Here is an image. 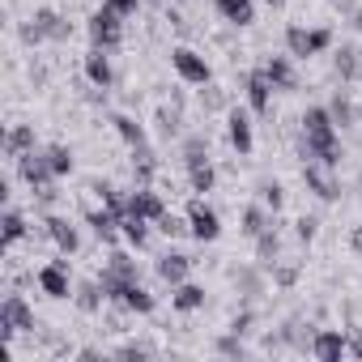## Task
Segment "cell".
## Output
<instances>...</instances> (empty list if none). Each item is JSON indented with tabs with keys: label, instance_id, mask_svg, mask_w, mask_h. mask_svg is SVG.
I'll return each mask as SVG.
<instances>
[{
	"label": "cell",
	"instance_id": "cell-1",
	"mask_svg": "<svg viewBox=\"0 0 362 362\" xmlns=\"http://www.w3.org/2000/svg\"><path fill=\"white\" fill-rule=\"evenodd\" d=\"M43 39H52V43H69L73 39V22L69 18H60L56 9H35V18L22 26V43H43Z\"/></svg>",
	"mask_w": 362,
	"mask_h": 362
},
{
	"label": "cell",
	"instance_id": "cell-2",
	"mask_svg": "<svg viewBox=\"0 0 362 362\" xmlns=\"http://www.w3.org/2000/svg\"><path fill=\"white\" fill-rule=\"evenodd\" d=\"M328 47H332V30H328V26H315V30H307V26H286V52H290L294 60L320 56V52H328Z\"/></svg>",
	"mask_w": 362,
	"mask_h": 362
},
{
	"label": "cell",
	"instance_id": "cell-3",
	"mask_svg": "<svg viewBox=\"0 0 362 362\" xmlns=\"http://www.w3.org/2000/svg\"><path fill=\"white\" fill-rule=\"evenodd\" d=\"M0 332H5V341H13L22 332H35V311L22 294H9L0 303Z\"/></svg>",
	"mask_w": 362,
	"mask_h": 362
},
{
	"label": "cell",
	"instance_id": "cell-4",
	"mask_svg": "<svg viewBox=\"0 0 362 362\" xmlns=\"http://www.w3.org/2000/svg\"><path fill=\"white\" fill-rule=\"evenodd\" d=\"M170 69L184 77L188 86H209V81H214L209 60H205L201 52H192V47H170Z\"/></svg>",
	"mask_w": 362,
	"mask_h": 362
},
{
	"label": "cell",
	"instance_id": "cell-5",
	"mask_svg": "<svg viewBox=\"0 0 362 362\" xmlns=\"http://www.w3.org/2000/svg\"><path fill=\"white\" fill-rule=\"evenodd\" d=\"M86 30H90V43H94V47L111 52V47H119V39H124V18H119L115 9H107V5H103V9L90 18V26H86Z\"/></svg>",
	"mask_w": 362,
	"mask_h": 362
},
{
	"label": "cell",
	"instance_id": "cell-6",
	"mask_svg": "<svg viewBox=\"0 0 362 362\" xmlns=\"http://www.w3.org/2000/svg\"><path fill=\"white\" fill-rule=\"evenodd\" d=\"M18 175L26 179V188H30V192L52 188L56 170H52V162H47V149H30V153H22V158H18Z\"/></svg>",
	"mask_w": 362,
	"mask_h": 362
},
{
	"label": "cell",
	"instance_id": "cell-7",
	"mask_svg": "<svg viewBox=\"0 0 362 362\" xmlns=\"http://www.w3.org/2000/svg\"><path fill=\"white\" fill-rule=\"evenodd\" d=\"M303 158L307 162H324V166H341V136L337 132H315V136H307L303 132Z\"/></svg>",
	"mask_w": 362,
	"mask_h": 362
},
{
	"label": "cell",
	"instance_id": "cell-8",
	"mask_svg": "<svg viewBox=\"0 0 362 362\" xmlns=\"http://www.w3.org/2000/svg\"><path fill=\"white\" fill-rule=\"evenodd\" d=\"M303 184H307L320 201H337V197H341L337 175H332V166H324V162H303Z\"/></svg>",
	"mask_w": 362,
	"mask_h": 362
},
{
	"label": "cell",
	"instance_id": "cell-9",
	"mask_svg": "<svg viewBox=\"0 0 362 362\" xmlns=\"http://www.w3.org/2000/svg\"><path fill=\"white\" fill-rule=\"evenodd\" d=\"M188 226H192V239H201V243H214L222 235V218L205 201H192L188 205Z\"/></svg>",
	"mask_w": 362,
	"mask_h": 362
},
{
	"label": "cell",
	"instance_id": "cell-10",
	"mask_svg": "<svg viewBox=\"0 0 362 362\" xmlns=\"http://www.w3.org/2000/svg\"><path fill=\"white\" fill-rule=\"evenodd\" d=\"M243 94H247V107L256 115H269V107H273V81L264 77V69H252L243 77Z\"/></svg>",
	"mask_w": 362,
	"mask_h": 362
},
{
	"label": "cell",
	"instance_id": "cell-11",
	"mask_svg": "<svg viewBox=\"0 0 362 362\" xmlns=\"http://www.w3.org/2000/svg\"><path fill=\"white\" fill-rule=\"evenodd\" d=\"M39 290H43L47 298H69V294H73V286H69V260L43 264V269H39Z\"/></svg>",
	"mask_w": 362,
	"mask_h": 362
},
{
	"label": "cell",
	"instance_id": "cell-12",
	"mask_svg": "<svg viewBox=\"0 0 362 362\" xmlns=\"http://www.w3.org/2000/svg\"><path fill=\"white\" fill-rule=\"evenodd\" d=\"M345 345H349V332H337V328H320L315 341H311V354L320 362H341L345 358Z\"/></svg>",
	"mask_w": 362,
	"mask_h": 362
},
{
	"label": "cell",
	"instance_id": "cell-13",
	"mask_svg": "<svg viewBox=\"0 0 362 362\" xmlns=\"http://www.w3.org/2000/svg\"><path fill=\"white\" fill-rule=\"evenodd\" d=\"M264 77L273 81V90H281V94H290V90H298V73H294V64H290V56H269L264 64Z\"/></svg>",
	"mask_w": 362,
	"mask_h": 362
},
{
	"label": "cell",
	"instance_id": "cell-14",
	"mask_svg": "<svg viewBox=\"0 0 362 362\" xmlns=\"http://www.w3.org/2000/svg\"><path fill=\"white\" fill-rule=\"evenodd\" d=\"M226 136H230V145L239 149V158H247L252 145H256V136H252V115H247V111H230V115H226Z\"/></svg>",
	"mask_w": 362,
	"mask_h": 362
},
{
	"label": "cell",
	"instance_id": "cell-15",
	"mask_svg": "<svg viewBox=\"0 0 362 362\" xmlns=\"http://www.w3.org/2000/svg\"><path fill=\"white\" fill-rule=\"evenodd\" d=\"M332 73H337L341 81H358V77H362V47H358V43H341V47L332 52Z\"/></svg>",
	"mask_w": 362,
	"mask_h": 362
},
{
	"label": "cell",
	"instance_id": "cell-16",
	"mask_svg": "<svg viewBox=\"0 0 362 362\" xmlns=\"http://www.w3.org/2000/svg\"><path fill=\"white\" fill-rule=\"evenodd\" d=\"M230 281H235V290L243 294V303H252V298L264 294V264H260V269H256V264H239V269L230 273Z\"/></svg>",
	"mask_w": 362,
	"mask_h": 362
},
{
	"label": "cell",
	"instance_id": "cell-17",
	"mask_svg": "<svg viewBox=\"0 0 362 362\" xmlns=\"http://www.w3.org/2000/svg\"><path fill=\"white\" fill-rule=\"evenodd\" d=\"M43 226H47V239H52V243H56V247H60L64 256L81 247V235H77V226H73L69 218H56V214H52V218H47Z\"/></svg>",
	"mask_w": 362,
	"mask_h": 362
},
{
	"label": "cell",
	"instance_id": "cell-18",
	"mask_svg": "<svg viewBox=\"0 0 362 362\" xmlns=\"http://www.w3.org/2000/svg\"><path fill=\"white\" fill-rule=\"evenodd\" d=\"M115 303H119L124 311H132V315H149V311L158 307V298H153L141 281H128V286L119 290V298H115Z\"/></svg>",
	"mask_w": 362,
	"mask_h": 362
},
{
	"label": "cell",
	"instance_id": "cell-19",
	"mask_svg": "<svg viewBox=\"0 0 362 362\" xmlns=\"http://www.w3.org/2000/svg\"><path fill=\"white\" fill-rule=\"evenodd\" d=\"M188 269H192V256H184V252H166V256H158V277H162L166 286L188 281Z\"/></svg>",
	"mask_w": 362,
	"mask_h": 362
},
{
	"label": "cell",
	"instance_id": "cell-20",
	"mask_svg": "<svg viewBox=\"0 0 362 362\" xmlns=\"http://www.w3.org/2000/svg\"><path fill=\"white\" fill-rule=\"evenodd\" d=\"M128 214H141V218L158 222L166 214V205H162V197L153 188H136V192H128Z\"/></svg>",
	"mask_w": 362,
	"mask_h": 362
},
{
	"label": "cell",
	"instance_id": "cell-21",
	"mask_svg": "<svg viewBox=\"0 0 362 362\" xmlns=\"http://www.w3.org/2000/svg\"><path fill=\"white\" fill-rule=\"evenodd\" d=\"M214 9L230 22V26H252L256 22V0H214Z\"/></svg>",
	"mask_w": 362,
	"mask_h": 362
},
{
	"label": "cell",
	"instance_id": "cell-22",
	"mask_svg": "<svg viewBox=\"0 0 362 362\" xmlns=\"http://www.w3.org/2000/svg\"><path fill=\"white\" fill-rule=\"evenodd\" d=\"M86 77H90V86L94 90H107L111 86V60H107V52L103 47H90V56H86Z\"/></svg>",
	"mask_w": 362,
	"mask_h": 362
},
{
	"label": "cell",
	"instance_id": "cell-23",
	"mask_svg": "<svg viewBox=\"0 0 362 362\" xmlns=\"http://www.w3.org/2000/svg\"><path fill=\"white\" fill-rule=\"evenodd\" d=\"M149 226H153V222H149V218H141V214H124V218H119V235H124L136 252H141V247H149Z\"/></svg>",
	"mask_w": 362,
	"mask_h": 362
},
{
	"label": "cell",
	"instance_id": "cell-24",
	"mask_svg": "<svg viewBox=\"0 0 362 362\" xmlns=\"http://www.w3.org/2000/svg\"><path fill=\"white\" fill-rule=\"evenodd\" d=\"M277 256H281V235H277V222H269V226L256 235V260L269 269V264H277Z\"/></svg>",
	"mask_w": 362,
	"mask_h": 362
},
{
	"label": "cell",
	"instance_id": "cell-25",
	"mask_svg": "<svg viewBox=\"0 0 362 362\" xmlns=\"http://www.w3.org/2000/svg\"><path fill=\"white\" fill-rule=\"evenodd\" d=\"M35 149V128L30 124H13L9 128V136H5V158H22V153H30Z\"/></svg>",
	"mask_w": 362,
	"mask_h": 362
},
{
	"label": "cell",
	"instance_id": "cell-26",
	"mask_svg": "<svg viewBox=\"0 0 362 362\" xmlns=\"http://www.w3.org/2000/svg\"><path fill=\"white\" fill-rule=\"evenodd\" d=\"M175 311H201L205 307V286H192V281H179L175 294H170Z\"/></svg>",
	"mask_w": 362,
	"mask_h": 362
},
{
	"label": "cell",
	"instance_id": "cell-27",
	"mask_svg": "<svg viewBox=\"0 0 362 362\" xmlns=\"http://www.w3.org/2000/svg\"><path fill=\"white\" fill-rule=\"evenodd\" d=\"M153 170H158L153 149H149V145L132 149V175H136V188H149V184H153Z\"/></svg>",
	"mask_w": 362,
	"mask_h": 362
},
{
	"label": "cell",
	"instance_id": "cell-28",
	"mask_svg": "<svg viewBox=\"0 0 362 362\" xmlns=\"http://www.w3.org/2000/svg\"><path fill=\"white\" fill-rule=\"evenodd\" d=\"M86 222L94 226V235H98L103 243H115V235H119V214H111V209L103 205V209H94Z\"/></svg>",
	"mask_w": 362,
	"mask_h": 362
},
{
	"label": "cell",
	"instance_id": "cell-29",
	"mask_svg": "<svg viewBox=\"0 0 362 362\" xmlns=\"http://www.w3.org/2000/svg\"><path fill=\"white\" fill-rule=\"evenodd\" d=\"M298 124H303V132H307V136H315V132H337V124H332V111H328V107H307Z\"/></svg>",
	"mask_w": 362,
	"mask_h": 362
},
{
	"label": "cell",
	"instance_id": "cell-30",
	"mask_svg": "<svg viewBox=\"0 0 362 362\" xmlns=\"http://www.w3.org/2000/svg\"><path fill=\"white\" fill-rule=\"evenodd\" d=\"M73 298H77V307H81V311H90V315H94V311H98V307L107 303V290H103V281L94 277V281H81Z\"/></svg>",
	"mask_w": 362,
	"mask_h": 362
},
{
	"label": "cell",
	"instance_id": "cell-31",
	"mask_svg": "<svg viewBox=\"0 0 362 362\" xmlns=\"http://www.w3.org/2000/svg\"><path fill=\"white\" fill-rule=\"evenodd\" d=\"M111 124H115V132H119V141H124L128 149H141V145H145V128H141L132 115H111Z\"/></svg>",
	"mask_w": 362,
	"mask_h": 362
},
{
	"label": "cell",
	"instance_id": "cell-32",
	"mask_svg": "<svg viewBox=\"0 0 362 362\" xmlns=\"http://www.w3.org/2000/svg\"><path fill=\"white\" fill-rule=\"evenodd\" d=\"M0 226H5V247L22 243V239L30 235V226H26V218H22L18 209H5V218H0Z\"/></svg>",
	"mask_w": 362,
	"mask_h": 362
},
{
	"label": "cell",
	"instance_id": "cell-33",
	"mask_svg": "<svg viewBox=\"0 0 362 362\" xmlns=\"http://www.w3.org/2000/svg\"><path fill=\"white\" fill-rule=\"evenodd\" d=\"M269 222H273V218H269V214H264L260 205H247V209H243V218H239V230H243L247 239H256V235H260V230H264Z\"/></svg>",
	"mask_w": 362,
	"mask_h": 362
},
{
	"label": "cell",
	"instance_id": "cell-34",
	"mask_svg": "<svg viewBox=\"0 0 362 362\" xmlns=\"http://www.w3.org/2000/svg\"><path fill=\"white\" fill-rule=\"evenodd\" d=\"M214 179H218V170H214V162H201V166H188V184H192V192H214Z\"/></svg>",
	"mask_w": 362,
	"mask_h": 362
},
{
	"label": "cell",
	"instance_id": "cell-35",
	"mask_svg": "<svg viewBox=\"0 0 362 362\" xmlns=\"http://www.w3.org/2000/svg\"><path fill=\"white\" fill-rule=\"evenodd\" d=\"M184 162H188V166H201V162H209V141H205L201 132L184 136Z\"/></svg>",
	"mask_w": 362,
	"mask_h": 362
},
{
	"label": "cell",
	"instance_id": "cell-36",
	"mask_svg": "<svg viewBox=\"0 0 362 362\" xmlns=\"http://www.w3.org/2000/svg\"><path fill=\"white\" fill-rule=\"evenodd\" d=\"M47 162H52L56 179L73 175V149H69V145H47Z\"/></svg>",
	"mask_w": 362,
	"mask_h": 362
},
{
	"label": "cell",
	"instance_id": "cell-37",
	"mask_svg": "<svg viewBox=\"0 0 362 362\" xmlns=\"http://www.w3.org/2000/svg\"><path fill=\"white\" fill-rule=\"evenodd\" d=\"M153 226H158V230H162L166 239H179V235H192V226H188V218H179V214H170V209H166V214H162V218H158Z\"/></svg>",
	"mask_w": 362,
	"mask_h": 362
},
{
	"label": "cell",
	"instance_id": "cell-38",
	"mask_svg": "<svg viewBox=\"0 0 362 362\" xmlns=\"http://www.w3.org/2000/svg\"><path fill=\"white\" fill-rule=\"evenodd\" d=\"M328 111H332V124H337V128H354V103H349L345 94H337V98L328 103Z\"/></svg>",
	"mask_w": 362,
	"mask_h": 362
},
{
	"label": "cell",
	"instance_id": "cell-39",
	"mask_svg": "<svg viewBox=\"0 0 362 362\" xmlns=\"http://www.w3.org/2000/svg\"><path fill=\"white\" fill-rule=\"evenodd\" d=\"M260 201H264V205H269V209L277 214V209L286 205V188L277 184V179H264V184H260Z\"/></svg>",
	"mask_w": 362,
	"mask_h": 362
},
{
	"label": "cell",
	"instance_id": "cell-40",
	"mask_svg": "<svg viewBox=\"0 0 362 362\" xmlns=\"http://www.w3.org/2000/svg\"><path fill=\"white\" fill-rule=\"evenodd\" d=\"M222 358H243L247 354V345H243V337L239 332H226V337H218V345H214Z\"/></svg>",
	"mask_w": 362,
	"mask_h": 362
},
{
	"label": "cell",
	"instance_id": "cell-41",
	"mask_svg": "<svg viewBox=\"0 0 362 362\" xmlns=\"http://www.w3.org/2000/svg\"><path fill=\"white\" fill-rule=\"evenodd\" d=\"M201 107H205V111H226V90L205 86V90H201Z\"/></svg>",
	"mask_w": 362,
	"mask_h": 362
},
{
	"label": "cell",
	"instance_id": "cell-42",
	"mask_svg": "<svg viewBox=\"0 0 362 362\" xmlns=\"http://www.w3.org/2000/svg\"><path fill=\"white\" fill-rule=\"evenodd\" d=\"M294 235H298L303 243H311V239L320 235V218H315V214H303V218L294 222Z\"/></svg>",
	"mask_w": 362,
	"mask_h": 362
},
{
	"label": "cell",
	"instance_id": "cell-43",
	"mask_svg": "<svg viewBox=\"0 0 362 362\" xmlns=\"http://www.w3.org/2000/svg\"><path fill=\"white\" fill-rule=\"evenodd\" d=\"M158 124H162L166 136H179V128H184V119H179V107H170V111L162 107V111H158Z\"/></svg>",
	"mask_w": 362,
	"mask_h": 362
},
{
	"label": "cell",
	"instance_id": "cell-44",
	"mask_svg": "<svg viewBox=\"0 0 362 362\" xmlns=\"http://www.w3.org/2000/svg\"><path fill=\"white\" fill-rule=\"evenodd\" d=\"M273 281H277L281 290H290V286L298 281V269H294V264H273Z\"/></svg>",
	"mask_w": 362,
	"mask_h": 362
},
{
	"label": "cell",
	"instance_id": "cell-45",
	"mask_svg": "<svg viewBox=\"0 0 362 362\" xmlns=\"http://www.w3.org/2000/svg\"><path fill=\"white\" fill-rule=\"evenodd\" d=\"M107 9H115L119 18H136V9H141V0H103Z\"/></svg>",
	"mask_w": 362,
	"mask_h": 362
},
{
	"label": "cell",
	"instance_id": "cell-46",
	"mask_svg": "<svg viewBox=\"0 0 362 362\" xmlns=\"http://www.w3.org/2000/svg\"><path fill=\"white\" fill-rule=\"evenodd\" d=\"M252 320H256L252 311H239V315L230 320V332H239V337H247V332H252Z\"/></svg>",
	"mask_w": 362,
	"mask_h": 362
},
{
	"label": "cell",
	"instance_id": "cell-47",
	"mask_svg": "<svg viewBox=\"0 0 362 362\" xmlns=\"http://www.w3.org/2000/svg\"><path fill=\"white\" fill-rule=\"evenodd\" d=\"M115 354H119V358H149L153 349H149V345H136V341H128V345H119Z\"/></svg>",
	"mask_w": 362,
	"mask_h": 362
},
{
	"label": "cell",
	"instance_id": "cell-48",
	"mask_svg": "<svg viewBox=\"0 0 362 362\" xmlns=\"http://www.w3.org/2000/svg\"><path fill=\"white\" fill-rule=\"evenodd\" d=\"M345 354H349V358H362V332H358V328H349V345H345Z\"/></svg>",
	"mask_w": 362,
	"mask_h": 362
},
{
	"label": "cell",
	"instance_id": "cell-49",
	"mask_svg": "<svg viewBox=\"0 0 362 362\" xmlns=\"http://www.w3.org/2000/svg\"><path fill=\"white\" fill-rule=\"evenodd\" d=\"M349 247H354V252H358V256H362V222H358V226H354V235H349Z\"/></svg>",
	"mask_w": 362,
	"mask_h": 362
},
{
	"label": "cell",
	"instance_id": "cell-50",
	"mask_svg": "<svg viewBox=\"0 0 362 362\" xmlns=\"http://www.w3.org/2000/svg\"><path fill=\"white\" fill-rule=\"evenodd\" d=\"M77 358H86V362H94V358H103V349H94V345H86V349H77Z\"/></svg>",
	"mask_w": 362,
	"mask_h": 362
},
{
	"label": "cell",
	"instance_id": "cell-51",
	"mask_svg": "<svg viewBox=\"0 0 362 362\" xmlns=\"http://www.w3.org/2000/svg\"><path fill=\"white\" fill-rule=\"evenodd\" d=\"M349 22H354V30L362 35V5H354V13H349Z\"/></svg>",
	"mask_w": 362,
	"mask_h": 362
},
{
	"label": "cell",
	"instance_id": "cell-52",
	"mask_svg": "<svg viewBox=\"0 0 362 362\" xmlns=\"http://www.w3.org/2000/svg\"><path fill=\"white\" fill-rule=\"evenodd\" d=\"M264 5H269V9H281V5H286V0H264Z\"/></svg>",
	"mask_w": 362,
	"mask_h": 362
},
{
	"label": "cell",
	"instance_id": "cell-53",
	"mask_svg": "<svg viewBox=\"0 0 362 362\" xmlns=\"http://www.w3.org/2000/svg\"><path fill=\"white\" fill-rule=\"evenodd\" d=\"M358 188H362V175H358Z\"/></svg>",
	"mask_w": 362,
	"mask_h": 362
},
{
	"label": "cell",
	"instance_id": "cell-54",
	"mask_svg": "<svg viewBox=\"0 0 362 362\" xmlns=\"http://www.w3.org/2000/svg\"><path fill=\"white\" fill-rule=\"evenodd\" d=\"M332 5H341V0H332Z\"/></svg>",
	"mask_w": 362,
	"mask_h": 362
}]
</instances>
